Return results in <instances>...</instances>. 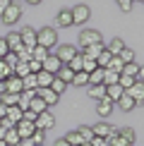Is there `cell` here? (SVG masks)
Here are the masks:
<instances>
[{"label": "cell", "instance_id": "59", "mask_svg": "<svg viewBox=\"0 0 144 146\" xmlns=\"http://www.w3.org/2000/svg\"><path fill=\"white\" fill-rule=\"evenodd\" d=\"M79 146H91V141H82V144H79Z\"/></svg>", "mask_w": 144, "mask_h": 146}, {"label": "cell", "instance_id": "43", "mask_svg": "<svg viewBox=\"0 0 144 146\" xmlns=\"http://www.w3.org/2000/svg\"><path fill=\"white\" fill-rule=\"evenodd\" d=\"M7 77H12V67H10V65H5V60L0 58V82H5Z\"/></svg>", "mask_w": 144, "mask_h": 146}, {"label": "cell", "instance_id": "45", "mask_svg": "<svg viewBox=\"0 0 144 146\" xmlns=\"http://www.w3.org/2000/svg\"><path fill=\"white\" fill-rule=\"evenodd\" d=\"M77 132H79V137L84 139V141H91V139H94V132H91V127H87V125H82Z\"/></svg>", "mask_w": 144, "mask_h": 146}, {"label": "cell", "instance_id": "48", "mask_svg": "<svg viewBox=\"0 0 144 146\" xmlns=\"http://www.w3.org/2000/svg\"><path fill=\"white\" fill-rule=\"evenodd\" d=\"M29 72H31V74H39V72H41V62H39V60H29Z\"/></svg>", "mask_w": 144, "mask_h": 146}, {"label": "cell", "instance_id": "61", "mask_svg": "<svg viewBox=\"0 0 144 146\" xmlns=\"http://www.w3.org/2000/svg\"><path fill=\"white\" fill-rule=\"evenodd\" d=\"M7 146H19V144H7Z\"/></svg>", "mask_w": 144, "mask_h": 146}, {"label": "cell", "instance_id": "42", "mask_svg": "<svg viewBox=\"0 0 144 146\" xmlns=\"http://www.w3.org/2000/svg\"><path fill=\"white\" fill-rule=\"evenodd\" d=\"M120 60H123L125 65L127 62H135V50H130V48H123V50H120V55H118Z\"/></svg>", "mask_w": 144, "mask_h": 146}, {"label": "cell", "instance_id": "58", "mask_svg": "<svg viewBox=\"0 0 144 146\" xmlns=\"http://www.w3.org/2000/svg\"><path fill=\"white\" fill-rule=\"evenodd\" d=\"M0 94H5V82H0Z\"/></svg>", "mask_w": 144, "mask_h": 146}, {"label": "cell", "instance_id": "18", "mask_svg": "<svg viewBox=\"0 0 144 146\" xmlns=\"http://www.w3.org/2000/svg\"><path fill=\"white\" fill-rule=\"evenodd\" d=\"M103 50H106V46H103V43H94V46H87V48H84V53H82V55H84V58L96 60V58H99Z\"/></svg>", "mask_w": 144, "mask_h": 146}, {"label": "cell", "instance_id": "16", "mask_svg": "<svg viewBox=\"0 0 144 146\" xmlns=\"http://www.w3.org/2000/svg\"><path fill=\"white\" fill-rule=\"evenodd\" d=\"M55 24H58V27H65V29L72 27V24H75V22H72V12H70L67 7L60 10V12H58V17H55Z\"/></svg>", "mask_w": 144, "mask_h": 146}, {"label": "cell", "instance_id": "2", "mask_svg": "<svg viewBox=\"0 0 144 146\" xmlns=\"http://www.w3.org/2000/svg\"><path fill=\"white\" fill-rule=\"evenodd\" d=\"M53 125H55V115H53L51 110L39 113V115H36V120H34V127H36V129H43V132L53 129Z\"/></svg>", "mask_w": 144, "mask_h": 146}, {"label": "cell", "instance_id": "57", "mask_svg": "<svg viewBox=\"0 0 144 146\" xmlns=\"http://www.w3.org/2000/svg\"><path fill=\"white\" fill-rule=\"evenodd\" d=\"M24 3H29V5H39L41 0H24Z\"/></svg>", "mask_w": 144, "mask_h": 146}, {"label": "cell", "instance_id": "49", "mask_svg": "<svg viewBox=\"0 0 144 146\" xmlns=\"http://www.w3.org/2000/svg\"><path fill=\"white\" fill-rule=\"evenodd\" d=\"M91 146H111V141L103 139V137H94V139H91Z\"/></svg>", "mask_w": 144, "mask_h": 146}, {"label": "cell", "instance_id": "13", "mask_svg": "<svg viewBox=\"0 0 144 146\" xmlns=\"http://www.w3.org/2000/svg\"><path fill=\"white\" fill-rule=\"evenodd\" d=\"M123 94H125V89L120 86V84H108L106 86V98H111L113 103H118L123 98Z\"/></svg>", "mask_w": 144, "mask_h": 146}, {"label": "cell", "instance_id": "25", "mask_svg": "<svg viewBox=\"0 0 144 146\" xmlns=\"http://www.w3.org/2000/svg\"><path fill=\"white\" fill-rule=\"evenodd\" d=\"M22 86H24V91H36V89H39V82H36V74H31V72H29V74L22 79Z\"/></svg>", "mask_w": 144, "mask_h": 146}, {"label": "cell", "instance_id": "23", "mask_svg": "<svg viewBox=\"0 0 144 146\" xmlns=\"http://www.w3.org/2000/svg\"><path fill=\"white\" fill-rule=\"evenodd\" d=\"M36 82H39V89H48L51 82H53V74H48L46 70H41L39 74H36Z\"/></svg>", "mask_w": 144, "mask_h": 146}, {"label": "cell", "instance_id": "40", "mask_svg": "<svg viewBox=\"0 0 144 146\" xmlns=\"http://www.w3.org/2000/svg\"><path fill=\"white\" fill-rule=\"evenodd\" d=\"M118 72H111V70H106L103 72V86H108V84H118Z\"/></svg>", "mask_w": 144, "mask_h": 146}, {"label": "cell", "instance_id": "54", "mask_svg": "<svg viewBox=\"0 0 144 146\" xmlns=\"http://www.w3.org/2000/svg\"><path fill=\"white\" fill-rule=\"evenodd\" d=\"M139 79H137V82H144V65H139V74H137Z\"/></svg>", "mask_w": 144, "mask_h": 146}, {"label": "cell", "instance_id": "62", "mask_svg": "<svg viewBox=\"0 0 144 146\" xmlns=\"http://www.w3.org/2000/svg\"><path fill=\"white\" fill-rule=\"evenodd\" d=\"M139 106H144V101H142V103H139Z\"/></svg>", "mask_w": 144, "mask_h": 146}, {"label": "cell", "instance_id": "51", "mask_svg": "<svg viewBox=\"0 0 144 146\" xmlns=\"http://www.w3.org/2000/svg\"><path fill=\"white\" fill-rule=\"evenodd\" d=\"M10 53V48H7V41H5V36L0 38V58H5Z\"/></svg>", "mask_w": 144, "mask_h": 146}, {"label": "cell", "instance_id": "19", "mask_svg": "<svg viewBox=\"0 0 144 146\" xmlns=\"http://www.w3.org/2000/svg\"><path fill=\"white\" fill-rule=\"evenodd\" d=\"M89 96H91L94 101L106 98V86H103V84H89Z\"/></svg>", "mask_w": 144, "mask_h": 146}, {"label": "cell", "instance_id": "10", "mask_svg": "<svg viewBox=\"0 0 144 146\" xmlns=\"http://www.w3.org/2000/svg\"><path fill=\"white\" fill-rule=\"evenodd\" d=\"M24 91V86H22V79L19 77H7L5 79V94H22Z\"/></svg>", "mask_w": 144, "mask_h": 146}, {"label": "cell", "instance_id": "52", "mask_svg": "<svg viewBox=\"0 0 144 146\" xmlns=\"http://www.w3.org/2000/svg\"><path fill=\"white\" fill-rule=\"evenodd\" d=\"M22 120H27V122H34V120H36V113H31V110H24Z\"/></svg>", "mask_w": 144, "mask_h": 146}, {"label": "cell", "instance_id": "44", "mask_svg": "<svg viewBox=\"0 0 144 146\" xmlns=\"http://www.w3.org/2000/svg\"><path fill=\"white\" fill-rule=\"evenodd\" d=\"M135 82H137V79H135V77H127V74H120V77H118V84H120V86H123L125 91H127Z\"/></svg>", "mask_w": 144, "mask_h": 146}, {"label": "cell", "instance_id": "31", "mask_svg": "<svg viewBox=\"0 0 144 146\" xmlns=\"http://www.w3.org/2000/svg\"><path fill=\"white\" fill-rule=\"evenodd\" d=\"M72 84H75V86H87V84H89V74H87V72H75Z\"/></svg>", "mask_w": 144, "mask_h": 146}, {"label": "cell", "instance_id": "12", "mask_svg": "<svg viewBox=\"0 0 144 146\" xmlns=\"http://www.w3.org/2000/svg\"><path fill=\"white\" fill-rule=\"evenodd\" d=\"M36 96H39V98L43 101L48 108H51V106H55V103H58V98H60V96H58V94H53L51 89H36Z\"/></svg>", "mask_w": 144, "mask_h": 146}, {"label": "cell", "instance_id": "5", "mask_svg": "<svg viewBox=\"0 0 144 146\" xmlns=\"http://www.w3.org/2000/svg\"><path fill=\"white\" fill-rule=\"evenodd\" d=\"M70 12H72V22L75 24H87V19L91 17V10H89L87 5H75Z\"/></svg>", "mask_w": 144, "mask_h": 146}, {"label": "cell", "instance_id": "35", "mask_svg": "<svg viewBox=\"0 0 144 146\" xmlns=\"http://www.w3.org/2000/svg\"><path fill=\"white\" fill-rule=\"evenodd\" d=\"M3 141H5V144H19V134H17V129H15V127H12V129H7V132H5Z\"/></svg>", "mask_w": 144, "mask_h": 146}, {"label": "cell", "instance_id": "34", "mask_svg": "<svg viewBox=\"0 0 144 146\" xmlns=\"http://www.w3.org/2000/svg\"><path fill=\"white\" fill-rule=\"evenodd\" d=\"M82 58H84V55H82ZM96 67H99L96 60H91V58H84V60H82V72H87V74H91Z\"/></svg>", "mask_w": 144, "mask_h": 146}, {"label": "cell", "instance_id": "56", "mask_svg": "<svg viewBox=\"0 0 144 146\" xmlns=\"http://www.w3.org/2000/svg\"><path fill=\"white\" fill-rule=\"evenodd\" d=\"M55 146H70V144L65 141V139H58V141H55Z\"/></svg>", "mask_w": 144, "mask_h": 146}, {"label": "cell", "instance_id": "4", "mask_svg": "<svg viewBox=\"0 0 144 146\" xmlns=\"http://www.w3.org/2000/svg\"><path fill=\"white\" fill-rule=\"evenodd\" d=\"M94 43H103V41H101V34L96 31V29H84L79 34V46L87 48V46H94Z\"/></svg>", "mask_w": 144, "mask_h": 146}, {"label": "cell", "instance_id": "30", "mask_svg": "<svg viewBox=\"0 0 144 146\" xmlns=\"http://www.w3.org/2000/svg\"><path fill=\"white\" fill-rule=\"evenodd\" d=\"M63 139H65V141H67L70 146H79V144L84 141V139L79 137V132H77V129H75V132H67V134H65Z\"/></svg>", "mask_w": 144, "mask_h": 146}, {"label": "cell", "instance_id": "33", "mask_svg": "<svg viewBox=\"0 0 144 146\" xmlns=\"http://www.w3.org/2000/svg\"><path fill=\"white\" fill-rule=\"evenodd\" d=\"M120 74H127V77H135V79H137V74H139V65L127 62V65L123 67V72H120Z\"/></svg>", "mask_w": 144, "mask_h": 146}, {"label": "cell", "instance_id": "53", "mask_svg": "<svg viewBox=\"0 0 144 146\" xmlns=\"http://www.w3.org/2000/svg\"><path fill=\"white\" fill-rule=\"evenodd\" d=\"M10 3H12V0H0V15L7 10V5H10Z\"/></svg>", "mask_w": 144, "mask_h": 146}, {"label": "cell", "instance_id": "24", "mask_svg": "<svg viewBox=\"0 0 144 146\" xmlns=\"http://www.w3.org/2000/svg\"><path fill=\"white\" fill-rule=\"evenodd\" d=\"M51 55V50L43 46H34V50H31V60H39V62H43V60Z\"/></svg>", "mask_w": 144, "mask_h": 146}, {"label": "cell", "instance_id": "29", "mask_svg": "<svg viewBox=\"0 0 144 146\" xmlns=\"http://www.w3.org/2000/svg\"><path fill=\"white\" fill-rule=\"evenodd\" d=\"M115 132H118V137L125 139L127 144H135V132H132L130 127H120V129H115Z\"/></svg>", "mask_w": 144, "mask_h": 146}, {"label": "cell", "instance_id": "7", "mask_svg": "<svg viewBox=\"0 0 144 146\" xmlns=\"http://www.w3.org/2000/svg\"><path fill=\"white\" fill-rule=\"evenodd\" d=\"M60 67H63V62H60V60H58V55H53V53L43 60V62H41V70H46L48 74H53V77L58 74V70H60Z\"/></svg>", "mask_w": 144, "mask_h": 146}, {"label": "cell", "instance_id": "20", "mask_svg": "<svg viewBox=\"0 0 144 146\" xmlns=\"http://www.w3.org/2000/svg\"><path fill=\"white\" fill-rule=\"evenodd\" d=\"M22 115H24V110H22L19 106H10V108H7V115H5V117H7L10 122H15V125H17V122H22Z\"/></svg>", "mask_w": 144, "mask_h": 146}, {"label": "cell", "instance_id": "17", "mask_svg": "<svg viewBox=\"0 0 144 146\" xmlns=\"http://www.w3.org/2000/svg\"><path fill=\"white\" fill-rule=\"evenodd\" d=\"M91 132H94V137H103V139H108L115 129H113V127L108 125V122H99L96 127H91Z\"/></svg>", "mask_w": 144, "mask_h": 146}, {"label": "cell", "instance_id": "47", "mask_svg": "<svg viewBox=\"0 0 144 146\" xmlns=\"http://www.w3.org/2000/svg\"><path fill=\"white\" fill-rule=\"evenodd\" d=\"M3 60H5V65H10L12 70H15V65L19 62V58H17V53H12V50H10V53H7V55H5Z\"/></svg>", "mask_w": 144, "mask_h": 146}, {"label": "cell", "instance_id": "14", "mask_svg": "<svg viewBox=\"0 0 144 146\" xmlns=\"http://www.w3.org/2000/svg\"><path fill=\"white\" fill-rule=\"evenodd\" d=\"M5 41H7V48L12 53H17L22 48V36H19V31H10L7 36H5Z\"/></svg>", "mask_w": 144, "mask_h": 146}, {"label": "cell", "instance_id": "39", "mask_svg": "<svg viewBox=\"0 0 144 146\" xmlns=\"http://www.w3.org/2000/svg\"><path fill=\"white\" fill-rule=\"evenodd\" d=\"M82 60H84V58L79 55V53H77V55H75V58H72L70 62H67V67H70L72 72H82Z\"/></svg>", "mask_w": 144, "mask_h": 146}, {"label": "cell", "instance_id": "32", "mask_svg": "<svg viewBox=\"0 0 144 146\" xmlns=\"http://www.w3.org/2000/svg\"><path fill=\"white\" fill-rule=\"evenodd\" d=\"M118 106H120V108H123V110H125V113H130V110H132V108H135V106H137V103H135V101H132V98H130V96H127V94H123V98H120V101H118Z\"/></svg>", "mask_w": 144, "mask_h": 146}, {"label": "cell", "instance_id": "55", "mask_svg": "<svg viewBox=\"0 0 144 146\" xmlns=\"http://www.w3.org/2000/svg\"><path fill=\"white\" fill-rule=\"evenodd\" d=\"M5 115H7V108H5L3 103H0V117H5Z\"/></svg>", "mask_w": 144, "mask_h": 146}, {"label": "cell", "instance_id": "27", "mask_svg": "<svg viewBox=\"0 0 144 146\" xmlns=\"http://www.w3.org/2000/svg\"><path fill=\"white\" fill-rule=\"evenodd\" d=\"M0 103H3L5 108L17 106V103H19V94H0Z\"/></svg>", "mask_w": 144, "mask_h": 146}, {"label": "cell", "instance_id": "8", "mask_svg": "<svg viewBox=\"0 0 144 146\" xmlns=\"http://www.w3.org/2000/svg\"><path fill=\"white\" fill-rule=\"evenodd\" d=\"M125 94H127L135 103H142V101H144V82H135L127 91H125Z\"/></svg>", "mask_w": 144, "mask_h": 146}, {"label": "cell", "instance_id": "3", "mask_svg": "<svg viewBox=\"0 0 144 146\" xmlns=\"http://www.w3.org/2000/svg\"><path fill=\"white\" fill-rule=\"evenodd\" d=\"M19 17H22V5H19V3H10V5H7V10L0 15V19H3V22L10 27V24L19 22Z\"/></svg>", "mask_w": 144, "mask_h": 146}, {"label": "cell", "instance_id": "50", "mask_svg": "<svg viewBox=\"0 0 144 146\" xmlns=\"http://www.w3.org/2000/svg\"><path fill=\"white\" fill-rule=\"evenodd\" d=\"M115 3H118V7H120V10L127 12V10H132V3H135V0H115Z\"/></svg>", "mask_w": 144, "mask_h": 146}, {"label": "cell", "instance_id": "9", "mask_svg": "<svg viewBox=\"0 0 144 146\" xmlns=\"http://www.w3.org/2000/svg\"><path fill=\"white\" fill-rule=\"evenodd\" d=\"M19 36H22V46H24V48H34V46H36V29L24 27L22 31H19Z\"/></svg>", "mask_w": 144, "mask_h": 146}, {"label": "cell", "instance_id": "46", "mask_svg": "<svg viewBox=\"0 0 144 146\" xmlns=\"http://www.w3.org/2000/svg\"><path fill=\"white\" fill-rule=\"evenodd\" d=\"M43 139H46V132H43V129H36L34 134H31V141H34L36 146H43Z\"/></svg>", "mask_w": 144, "mask_h": 146}, {"label": "cell", "instance_id": "11", "mask_svg": "<svg viewBox=\"0 0 144 146\" xmlns=\"http://www.w3.org/2000/svg\"><path fill=\"white\" fill-rule=\"evenodd\" d=\"M15 129H17V134H19V139H29L36 132V127L34 122H27V120H22V122H17L15 125Z\"/></svg>", "mask_w": 144, "mask_h": 146}, {"label": "cell", "instance_id": "6", "mask_svg": "<svg viewBox=\"0 0 144 146\" xmlns=\"http://www.w3.org/2000/svg\"><path fill=\"white\" fill-rule=\"evenodd\" d=\"M55 55H58V60H60L63 65H67L70 60L77 55V46H70V43H65V46H58V53H55Z\"/></svg>", "mask_w": 144, "mask_h": 146}, {"label": "cell", "instance_id": "41", "mask_svg": "<svg viewBox=\"0 0 144 146\" xmlns=\"http://www.w3.org/2000/svg\"><path fill=\"white\" fill-rule=\"evenodd\" d=\"M31 50L34 48H19V50H17V58H19V62H29V60H31Z\"/></svg>", "mask_w": 144, "mask_h": 146}, {"label": "cell", "instance_id": "28", "mask_svg": "<svg viewBox=\"0 0 144 146\" xmlns=\"http://www.w3.org/2000/svg\"><path fill=\"white\" fill-rule=\"evenodd\" d=\"M48 89H51L53 94L63 96V94H65V89H67V84H65V82H60L58 77H53V82H51V86H48Z\"/></svg>", "mask_w": 144, "mask_h": 146}, {"label": "cell", "instance_id": "37", "mask_svg": "<svg viewBox=\"0 0 144 146\" xmlns=\"http://www.w3.org/2000/svg\"><path fill=\"white\" fill-rule=\"evenodd\" d=\"M123 67H125V62H123L120 58H111V62H108V67H106V70L118 72V74H120V72H123Z\"/></svg>", "mask_w": 144, "mask_h": 146}, {"label": "cell", "instance_id": "60", "mask_svg": "<svg viewBox=\"0 0 144 146\" xmlns=\"http://www.w3.org/2000/svg\"><path fill=\"white\" fill-rule=\"evenodd\" d=\"M0 146H7V144H5V141H3V139H0Z\"/></svg>", "mask_w": 144, "mask_h": 146}, {"label": "cell", "instance_id": "26", "mask_svg": "<svg viewBox=\"0 0 144 146\" xmlns=\"http://www.w3.org/2000/svg\"><path fill=\"white\" fill-rule=\"evenodd\" d=\"M55 77L60 79V82H65V84H72V77H75V72H72L67 65H63V67L58 70V74H55Z\"/></svg>", "mask_w": 144, "mask_h": 146}, {"label": "cell", "instance_id": "1", "mask_svg": "<svg viewBox=\"0 0 144 146\" xmlns=\"http://www.w3.org/2000/svg\"><path fill=\"white\" fill-rule=\"evenodd\" d=\"M36 46H43L51 50L53 46H58V31L53 27H43V29H39L36 31Z\"/></svg>", "mask_w": 144, "mask_h": 146}, {"label": "cell", "instance_id": "36", "mask_svg": "<svg viewBox=\"0 0 144 146\" xmlns=\"http://www.w3.org/2000/svg\"><path fill=\"white\" fill-rule=\"evenodd\" d=\"M103 72H106V70L96 67L91 74H89V84H103Z\"/></svg>", "mask_w": 144, "mask_h": 146}, {"label": "cell", "instance_id": "21", "mask_svg": "<svg viewBox=\"0 0 144 146\" xmlns=\"http://www.w3.org/2000/svg\"><path fill=\"white\" fill-rule=\"evenodd\" d=\"M29 110L39 115V113H43V110H48V106H46V103H43V101L39 98V96H34V98L29 101Z\"/></svg>", "mask_w": 144, "mask_h": 146}, {"label": "cell", "instance_id": "63", "mask_svg": "<svg viewBox=\"0 0 144 146\" xmlns=\"http://www.w3.org/2000/svg\"><path fill=\"white\" fill-rule=\"evenodd\" d=\"M142 3H144V0H142Z\"/></svg>", "mask_w": 144, "mask_h": 146}, {"label": "cell", "instance_id": "15", "mask_svg": "<svg viewBox=\"0 0 144 146\" xmlns=\"http://www.w3.org/2000/svg\"><path fill=\"white\" fill-rule=\"evenodd\" d=\"M96 113H99L101 117H108V115L113 113V101L111 98H101L99 103H96Z\"/></svg>", "mask_w": 144, "mask_h": 146}, {"label": "cell", "instance_id": "22", "mask_svg": "<svg viewBox=\"0 0 144 146\" xmlns=\"http://www.w3.org/2000/svg\"><path fill=\"white\" fill-rule=\"evenodd\" d=\"M123 48H125V43H123V38H113L111 43H108V48H106V50L111 53L113 58H118V55H120V50H123Z\"/></svg>", "mask_w": 144, "mask_h": 146}, {"label": "cell", "instance_id": "38", "mask_svg": "<svg viewBox=\"0 0 144 146\" xmlns=\"http://www.w3.org/2000/svg\"><path fill=\"white\" fill-rule=\"evenodd\" d=\"M111 58H113L111 53H108V50H103V53H101L99 58H96V65H99L101 70H106V67H108V62H111Z\"/></svg>", "mask_w": 144, "mask_h": 146}]
</instances>
